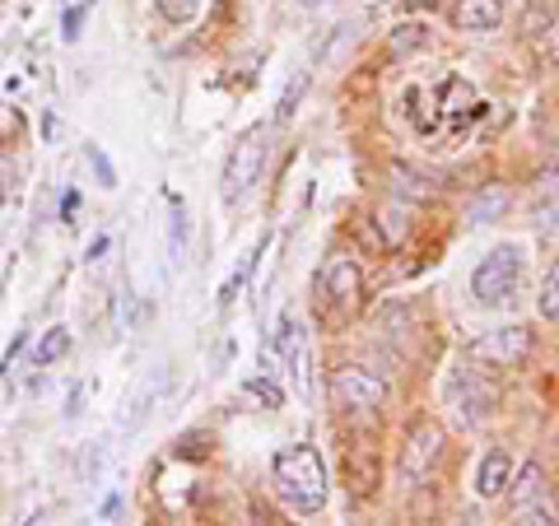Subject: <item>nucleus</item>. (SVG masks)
Returning <instances> with one entry per match:
<instances>
[{
	"instance_id": "1",
	"label": "nucleus",
	"mask_w": 559,
	"mask_h": 526,
	"mask_svg": "<svg viewBox=\"0 0 559 526\" xmlns=\"http://www.w3.org/2000/svg\"><path fill=\"white\" fill-rule=\"evenodd\" d=\"M271 476H275V494L280 503H289L294 513H322L326 507V466L318 457V447L312 443H294L285 452H275L271 462Z\"/></svg>"
},
{
	"instance_id": "2",
	"label": "nucleus",
	"mask_w": 559,
	"mask_h": 526,
	"mask_svg": "<svg viewBox=\"0 0 559 526\" xmlns=\"http://www.w3.org/2000/svg\"><path fill=\"white\" fill-rule=\"evenodd\" d=\"M359 294H364V275H359V261L349 252H331L322 279H318V322L341 331L359 308Z\"/></svg>"
},
{
	"instance_id": "3",
	"label": "nucleus",
	"mask_w": 559,
	"mask_h": 526,
	"mask_svg": "<svg viewBox=\"0 0 559 526\" xmlns=\"http://www.w3.org/2000/svg\"><path fill=\"white\" fill-rule=\"evenodd\" d=\"M522 285H527V256H522L518 242H503V248H495L476 266V275H471V294H476L480 308L513 303V298L522 294Z\"/></svg>"
},
{
	"instance_id": "4",
	"label": "nucleus",
	"mask_w": 559,
	"mask_h": 526,
	"mask_svg": "<svg viewBox=\"0 0 559 526\" xmlns=\"http://www.w3.org/2000/svg\"><path fill=\"white\" fill-rule=\"evenodd\" d=\"M443 406L452 410L462 429H485L495 419V406H499V387L489 382L480 368H452L448 382H443Z\"/></svg>"
},
{
	"instance_id": "5",
	"label": "nucleus",
	"mask_w": 559,
	"mask_h": 526,
	"mask_svg": "<svg viewBox=\"0 0 559 526\" xmlns=\"http://www.w3.org/2000/svg\"><path fill=\"white\" fill-rule=\"evenodd\" d=\"M266 135H271V127L266 121H257V127L242 131L238 145L229 150V159H224V205H238L257 187L261 168H266V150H271Z\"/></svg>"
},
{
	"instance_id": "6",
	"label": "nucleus",
	"mask_w": 559,
	"mask_h": 526,
	"mask_svg": "<svg viewBox=\"0 0 559 526\" xmlns=\"http://www.w3.org/2000/svg\"><path fill=\"white\" fill-rule=\"evenodd\" d=\"M280 336L275 340H266V355H261V368H266V378H275V373H285L289 382H294V392L299 396H308L312 392V373H308V331L299 326L285 312L280 318Z\"/></svg>"
},
{
	"instance_id": "7",
	"label": "nucleus",
	"mask_w": 559,
	"mask_h": 526,
	"mask_svg": "<svg viewBox=\"0 0 559 526\" xmlns=\"http://www.w3.org/2000/svg\"><path fill=\"white\" fill-rule=\"evenodd\" d=\"M331 401L345 410V415H355V419H369L382 410V401H388V382H382L378 373H369V368H359V363H345L331 373Z\"/></svg>"
},
{
	"instance_id": "8",
	"label": "nucleus",
	"mask_w": 559,
	"mask_h": 526,
	"mask_svg": "<svg viewBox=\"0 0 559 526\" xmlns=\"http://www.w3.org/2000/svg\"><path fill=\"white\" fill-rule=\"evenodd\" d=\"M443 425H433V419H419V425L406 433V447H401V462H396V476L401 485H425L429 480V470L439 466L443 457Z\"/></svg>"
},
{
	"instance_id": "9",
	"label": "nucleus",
	"mask_w": 559,
	"mask_h": 526,
	"mask_svg": "<svg viewBox=\"0 0 559 526\" xmlns=\"http://www.w3.org/2000/svg\"><path fill=\"white\" fill-rule=\"evenodd\" d=\"M527 349H532V331L513 322V326H495V331H485V336H476L466 345V359L489 363V368H513L527 359Z\"/></svg>"
},
{
	"instance_id": "10",
	"label": "nucleus",
	"mask_w": 559,
	"mask_h": 526,
	"mask_svg": "<svg viewBox=\"0 0 559 526\" xmlns=\"http://www.w3.org/2000/svg\"><path fill=\"white\" fill-rule=\"evenodd\" d=\"M509 503H513L509 522H555V507L546 499V470H540V462H527L522 470H513Z\"/></svg>"
},
{
	"instance_id": "11",
	"label": "nucleus",
	"mask_w": 559,
	"mask_h": 526,
	"mask_svg": "<svg viewBox=\"0 0 559 526\" xmlns=\"http://www.w3.org/2000/svg\"><path fill=\"white\" fill-rule=\"evenodd\" d=\"M429 103H433V112H429V121H425L419 131H439L443 121H452V127H462V121L480 108V103H476V89H471V84H466L462 75H448V80L439 84V89H433V98H429Z\"/></svg>"
},
{
	"instance_id": "12",
	"label": "nucleus",
	"mask_w": 559,
	"mask_h": 526,
	"mask_svg": "<svg viewBox=\"0 0 559 526\" xmlns=\"http://www.w3.org/2000/svg\"><path fill=\"white\" fill-rule=\"evenodd\" d=\"M513 457L503 447H495V452H485V462H480V470H476V494L480 499H499L503 489H509V480H513Z\"/></svg>"
},
{
	"instance_id": "13",
	"label": "nucleus",
	"mask_w": 559,
	"mask_h": 526,
	"mask_svg": "<svg viewBox=\"0 0 559 526\" xmlns=\"http://www.w3.org/2000/svg\"><path fill=\"white\" fill-rule=\"evenodd\" d=\"M503 20V0H457L452 5V24L466 33H489Z\"/></svg>"
},
{
	"instance_id": "14",
	"label": "nucleus",
	"mask_w": 559,
	"mask_h": 526,
	"mask_svg": "<svg viewBox=\"0 0 559 526\" xmlns=\"http://www.w3.org/2000/svg\"><path fill=\"white\" fill-rule=\"evenodd\" d=\"M159 396H164V373H154V378L145 382V392L131 401V410L121 415V433H135L140 425H145V419L154 415V406H159Z\"/></svg>"
},
{
	"instance_id": "15",
	"label": "nucleus",
	"mask_w": 559,
	"mask_h": 526,
	"mask_svg": "<svg viewBox=\"0 0 559 526\" xmlns=\"http://www.w3.org/2000/svg\"><path fill=\"white\" fill-rule=\"evenodd\" d=\"M238 396H242V401H252L257 410H280V406H285V392H280V382L266 378V373L242 382V392H238Z\"/></svg>"
},
{
	"instance_id": "16",
	"label": "nucleus",
	"mask_w": 559,
	"mask_h": 526,
	"mask_svg": "<svg viewBox=\"0 0 559 526\" xmlns=\"http://www.w3.org/2000/svg\"><path fill=\"white\" fill-rule=\"evenodd\" d=\"M66 355H70V331H66V326H51L47 336L38 340V349H33V363H38V368H51V363L66 359Z\"/></svg>"
},
{
	"instance_id": "17",
	"label": "nucleus",
	"mask_w": 559,
	"mask_h": 526,
	"mask_svg": "<svg viewBox=\"0 0 559 526\" xmlns=\"http://www.w3.org/2000/svg\"><path fill=\"white\" fill-rule=\"evenodd\" d=\"M503 205H509V191H503V187H489V191H480V196L466 205V219H471V224H489Z\"/></svg>"
},
{
	"instance_id": "18",
	"label": "nucleus",
	"mask_w": 559,
	"mask_h": 526,
	"mask_svg": "<svg viewBox=\"0 0 559 526\" xmlns=\"http://www.w3.org/2000/svg\"><path fill=\"white\" fill-rule=\"evenodd\" d=\"M536 308H540V318H546V322H559V256L550 261V271H546V279H540Z\"/></svg>"
},
{
	"instance_id": "19",
	"label": "nucleus",
	"mask_w": 559,
	"mask_h": 526,
	"mask_svg": "<svg viewBox=\"0 0 559 526\" xmlns=\"http://www.w3.org/2000/svg\"><path fill=\"white\" fill-rule=\"evenodd\" d=\"M304 94H308V70H294L289 89L280 94V103H275V121H289V117H294V108L304 103Z\"/></svg>"
},
{
	"instance_id": "20",
	"label": "nucleus",
	"mask_w": 559,
	"mask_h": 526,
	"mask_svg": "<svg viewBox=\"0 0 559 526\" xmlns=\"http://www.w3.org/2000/svg\"><path fill=\"white\" fill-rule=\"evenodd\" d=\"M425 43H429V33L419 24H406V28H396L388 38V51H392V57H411V51H419Z\"/></svg>"
},
{
	"instance_id": "21",
	"label": "nucleus",
	"mask_w": 559,
	"mask_h": 526,
	"mask_svg": "<svg viewBox=\"0 0 559 526\" xmlns=\"http://www.w3.org/2000/svg\"><path fill=\"white\" fill-rule=\"evenodd\" d=\"M373 224L382 229V238H388V242H401V238H406V210H401V205H382Z\"/></svg>"
},
{
	"instance_id": "22",
	"label": "nucleus",
	"mask_w": 559,
	"mask_h": 526,
	"mask_svg": "<svg viewBox=\"0 0 559 526\" xmlns=\"http://www.w3.org/2000/svg\"><path fill=\"white\" fill-rule=\"evenodd\" d=\"M84 154H90V164H94V172H98V182H103V187H117V168L108 164V154H103V145H90Z\"/></svg>"
},
{
	"instance_id": "23",
	"label": "nucleus",
	"mask_w": 559,
	"mask_h": 526,
	"mask_svg": "<svg viewBox=\"0 0 559 526\" xmlns=\"http://www.w3.org/2000/svg\"><path fill=\"white\" fill-rule=\"evenodd\" d=\"M182 248H187V210L173 196V256H182Z\"/></svg>"
},
{
	"instance_id": "24",
	"label": "nucleus",
	"mask_w": 559,
	"mask_h": 526,
	"mask_svg": "<svg viewBox=\"0 0 559 526\" xmlns=\"http://www.w3.org/2000/svg\"><path fill=\"white\" fill-rule=\"evenodd\" d=\"M94 10V0H84V5H70L66 10V20H61V28H66V38H80V24H84V14Z\"/></svg>"
},
{
	"instance_id": "25",
	"label": "nucleus",
	"mask_w": 559,
	"mask_h": 526,
	"mask_svg": "<svg viewBox=\"0 0 559 526\" xmlns=\"http://www.w3.org/2000/svg\"><path fill=\"white\" fill-rule=\"evenodd\" d=\"M24 345H28V336H24V331H20V336H14V340H10V349H5V363H0V373H10V368H14V359H20V355H24Z\"/></svg>"
},
{
	"instance_id": "26",
	"label": "nucleus",
	"mask_w": 559,
	"mask_h": 526,
	"mask_svg": "<svg viewBox=\"0 0 559 526\" xmlns=\"http://www.w3.org/2000/svg\"><path fill=\"white\" fill-rule=\"evenodd\" d=\"M108 248H112L108 238H94L90 248H84V266H98V261H103V252H108Z\"/></svg>"
},
{
	"instance_id": "27",
	"label": "nucleus",
	"mask_w": 559,
	"mask_h": 526,
	"mask_svg": "<svg viewBox=\"0 0 559 526\" xmlns=\"http://www.w3.org/2000/svg\"><path fill=\"white\" fill-rule=\"evenodd\" d=\"M135 318V298H127V289H121V298H117V326H127Z\"/></svg>"
},
{
	"instance_id": "28",
	"label": "nucleus",
	"mask_w": 559,
	"mask_h": 526,
	"mask_svg": "<svg viewBox=\"0 0 559 526\" xmlns=\"http://www.w3.org/2000/svg\"><path fill=\"white\" fill-rule=\"evenodd\" d=\"M80 410H84V382L75 392H70V401H66V419H80Z\"/></svg>"
},
{
	"instance_id": "29",
	"label": "nucleus",
	"mask_w": 559,
	"mask_h": 526,
	"mask_svg": "<svg viewBox=\"0 0 559 526\" xmlns=\"http://www.w3.org/2000/svg\"><path fill=\"white\" fill-rule=\"evenodd\" d=\"M550 65H559V20H550Z\"/></svg>"
},
{
	"instance_id": "30",
	"label": "nucleus",
	"mask_w": 559,
	"mask_h": 526,
	"mask_svg": "<svg viewBox=\"0 0 559 526\" xmlns=\"http://www.w3.org/2000/svg\"><path fill=\"white\" fill-rule=\"evenodd\" d=\"M117 513H121V499H108V503H103V522H117Z\"/></svg>"
},
{
	"instance_id": "31",
	"label": "nucleus",
	"mask_w": 559,
	"mask_h": 526,
	"mask_svg": "<svg viewBox=\"0 0 559 526\" xmlns=\"http://www.w3.org/2000/svg\"><path fill=\"white\" fill-rule=\"evenodd\" d=\"M10 201V187H5V172H0V205Z\"/></svg>"
},
{
	"instance_id": "32",
	"label": "nucleus",
	"mask_w": 559,
	"mask_h": 526,
	"mask_svg": "<svg viewBox=\"0 0 559 526\" xmlns=\"http://www.w3.org/2000/svg\"><path fill=\"white\" fill-rule=\"evenodd\" d=\"M304 5H326V0H304Z\"/></svg>"
},
{
	"instance_id": "33",
	"label": "nucleus",
	"mask_w": 559,
	"mask_h": 526,
	"mask_svg": "<svg viewBox=\"0 0 559 526\" xmlns=\"http://www.w3.org/2000/svg\"><path fill=\"white\" fill-rule=\"evenodd\" d=\"M0 5H5V0H0Z\"/></svg>"
}]
</instances>
